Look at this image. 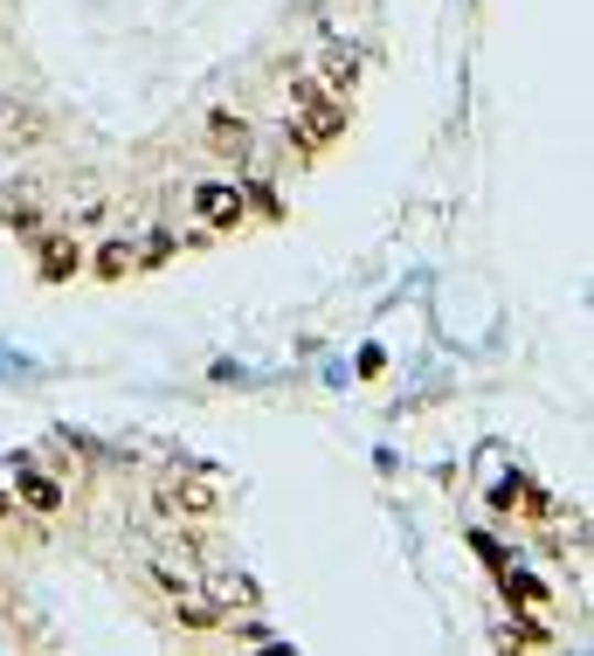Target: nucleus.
<instances>
[{
    "instance_id": "20e7f679",
    "label": "nucleus",
    "mask_w": 594,
    "mask_h": 656,
    "mask_svg": "<svg viewBox=\"0 0 594 656\" xmlns=\"http://www.w3.org/2000/svg\"><path fill=\"white\" fill-rule=\"evenodd\" d=\"M14 497H21V512H35V518L63 512V484L42 477V470H29V463H14Z\"/></svg>"
},
{
    "instance_id": "39448f33",
    "label": "nucleus",
    "mask_w": 594,
    "mask_h": 656,
    "mask_svg": "<svg viewBox=\"0 0 594 656\" xmlns=\"http://www.w3.org/2000/svg\"><path fill=\"white\" fill-rule=\"evenodd\" d=\"M208 146H215V152H228V160H242V152H249V118L215 111V118H208Z\"/></svg>"
},
{
    "instance_id": "1a4fd4ad",
    "label": "nucleus",
    "mask_w": 594,
    "mask_h": 656,
    "mask_svg": "<svg viewBox=\"0 0 594 656\" xmlns=\"http://www.w3.org/2000/svg\"><path fill=\"white\" fill-rule=\"evenodd\" d=\"M132 270V243H105V256H97V277H125Z\"/></svg>"
},
{
    "instance_id": "6e6552de",
    "label": "nucleus",
    "mask_w": 594,
    "mask_h": 656,
    "mask_svg": "<svg viewBox=\"0 0 594 656\" xmlns=\"http://www.w3.org/2000/svg\"><path fill=\"white\" fill-rule=\"evenodd\" d=\"M152 581H160L166 594H187V588H194V573H187V560H152Z\"/></svg>"
},
{
    "instance_id": "0eeeda50",
    "label": "nucleus",
    "mask_w": 594,
    "mask_h": 656,
    "mask_svg": "<svg viewBox=\"0 0 594 656\" xmlns=\"http://www.w3.org/2000/svg\"><path fill=\"white\" fill-rule=\"evenodd\" d=\"M173 615L187 622V628H222V609H215V601H201L194 588H187V594H173Z\"/></svg>"
},
{
    "instance_id": "7ed1b4c3",
    "label": "nucleus",
    "mask_w": 594,
    "mask_h": 656,
    "mask_svg": "<svg viewBox=\"0 0 594 656\" xmlns=\"http://www.w3.org/2000/svg\"><path fill=\"white\" fill-rule=\"evenodd\" d=\"M160 512L166 518H215L222 512V484L215 477H173V484H160Z\"/></svg>"
},
{
    "instance_id": "9d476101",
    "label": "nucleus",
    "mask_w": 594,
    "mask_h": 656,
    "mask_svg": "<svg viewBox=\"0 0 594 656\" xmlns=\"http://www.w3.org/2000/svg\"><path fill=\"white\" fill-rule=\"evenodd\" d=\"M353 76H359V69H353V56H325V90H339V97H346V90H353Z\"/></svg>"
},
{
    "instance_id": "f03ea898",
    "label": "nucleus",
    "mask_w": 594,
    "mask_h": 656,
    "mask_svg": "<svg viewBox=\"0 0 594 656\" xmlns=\"http://www.w3.org/2000/svg\"><path fill=\"white\" fill-rule=\"evenodd\" d=\"M242 215H249V201H242L236 180H194V222L201 228H228V235H236Z\"/></svg>"
},
{
    "instance_id": "9b49d317",
    "label": "nucleus",
    "mask_w": 594,
    "mask_h": 656,
    "mask_svg": "<svg viewBox=\"0 0 594 656\" xmlns=\"http://www.w3.org/2000/svg\"><path fill=\"white\" fill-rule=\"evenodd\" d=\"M215 601H249V581H236V573H215Z\"/></svg>"
},
{
    "instance_id": "f257e3e1",
    "label": "nucleus",
    "mask_w": 594,
    "mask_h": 656,
    "mask_svg": "<svg viewBox=\"0 0 594 656\" xmlns=\"http://www.w3.org/2000/svg\"><path fill=\"white\" fill-rule=\"evenodd\" d=\"M291 97H298V111H291V125H283V131H291L298 146H332V139L346 131V97H339V90H325V84H312V76H298Z\"/></svg>"
},
{
    "instance_id": "423d86ee",
    "label": "nucleus",
    "mask_w": 594,
    "mask_h": 656,
    "mask_svg": "<svg viewBox=\"0 0 594 656\" xmlns=\"http://www.w3.org/2000/svg\"><path fill=\"white\" fill-rule=\"evenodd\" d=\"M42 277H48V283L76 277V243H63V235H48V243H42Z\"/></svg>"
}]
</instances>
